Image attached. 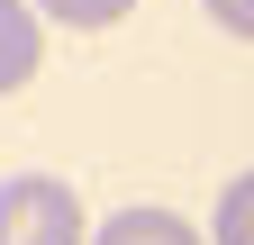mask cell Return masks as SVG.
Wrapping results in <instances>:
<instances>
[{
    "mask_svg": "<svg viewBox=\"0 0 254 245\" xmlns=\"http://www.w3.org/2000/svg\"><path fill=\"white\" fill-rule=\"evenodd\" d=\"M136 0H37V18H64V27H118Z\"/></svg>",
    "mask_w": 254,
    "mask_h": 245,
    "instance_id": "cell-5",
    "label": "cell"
},
{
    "mask_svg": "<svg viewBox=\"0 0 254 245\" xmlns=\"http://www.w3.org/2000/svg\"><path fill=\"white\" fill-rule=\"evenodd\" d=\"M37 64H46V18H37V0H0V91L37 82Z\"/></svg>",
    "mask_w": 254,
    "mask_h": 245,
    "instance_id": "cell-2",
    "label": "cell"
},
{
    "mask_svg": "<svg viewBox=\"0 0 254 245\" xmlns=\"http://www.w3.org/2000/svg\"><path fill=\"white\" fill-rule=\"evenodd\" d=\"M91 245H209L182 209H118V218L91 236Z\"/></svg>",
    "mask_w": 254,
    "mask_h": 245,
    "instance_id": "cell-3",
    "label": "cell"
},
{
    "mask_svg": "<svg viewBox=\"0 0 254 245\" xmlns=\"http://www.w3.org/2000/svg\"><path fill=\"white\" fill-rule=\"evenodd\" d=\"M209 245H254V173H236L218 191V218H209Z\"/></svg>",
    "mask_w": 254,
    "mask_h": 245,
    "instance_id": "cell-4",
    "label": "cell"
},
{
    "mask_svg": "<svg viewBox=\"0 0 254 245\" xmlns=\"http://www.w3.org/2000/svg\"><path fill=\"white\" fill-rule=\"evenodd\" d=\"M0 245H91L82 191L55 173H9L0 182Z\"/></svg>",
    "mask_w": 254,
    "mask_h": 245,
    "instance_id": "cell-1",
    "label": "cell"
},
{
    "mask_svg": "<svg viewBox=\"0 0 254 245\" xmlns=\"http://www.w3.org/2000/svg\"><path fill=\"white\" fill-rule=\"evenodd\" d=\"M200 9L227 27V37H254V0H200Z\"/></svg>",
    "mask_w": 254,
    "mask_h": 245,
    "instance_id": "cell-6",
    "label": "cell"
}]
</instances>
